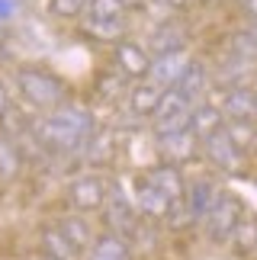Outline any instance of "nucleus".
I'll return each mask as SVG.
<instances>
[{"instance_id": "nucleus-17", "label": "nucleus", "mask_w": 257, "mask_h": 260, "mask_svg": "<svg viewBox=\"0 0 257 260\" xmlns=\"http://www.w3.org/2000/svg\"><path fill=\"white\" fill-rule=\"evenodd\" d=\"M135 206L142 209L148 218H167V212H171V206H174V199H167L161 189H154V186L145 180V183L138 186V199H135Z\"/></svg>"}, {"instance_id": "nucleus-26", "label": "nucleus", "mask_w": 257, "mask_h": 260, "mask_svg": "<svg viewBox=\"0 0 257 260\" xmlns=\"http://www.w3.org/2000/svg\"><path fill=\"white\" fill-rule=\"evenodd\" d=\"M225 132H229V138L238 148H248L254 145V138H257V128H254V122H232V125H225Z\"/></svg>"}, {"instance_id": "nucleus-33", "label": "nucleus", "mask_w": 257, "mask_h": 260, "mask_svg": "<svg viewBox=\"0 0 257 260\" xmlns=\"http://www.w3.org/2000/svg\"><path fill=\"white\" fill-rule=\"evenodd\" d=\"M7 45V32H4V26H0V48Z\"/></svg>"}, {"instance_id": "nucleus-25", "label": "nucleus", "mask_w": 257, "mask_h": 260, "mask_svg": "<svg viewBox=\"0 0 257 260\" xmlns=\"http://www.w3.org/2000/svg\"><path fill=\"white\" fill-rule=\"evenodd\" d=\"M229 52L235 58H257V36L254 32H235L229 42Z\"/></svg>"}, {"instance_id": "nucleus-39", "label": "nucleus", "mask_w": 257, "mask_h": 260, "mask_svg": "<svg viewBox=\"0 0 257 260\" xmlns=\"http://www.w3.org/2000/svg\"><path fill=\"white\" fill-rule=\"evenodd\" d=\"M48 260H52V257H48Z\"/></svg>"}, {"instance_id": "nucleus-8", "label": "nucleus", "mask_w": 257, "mask_h": 260, "mask_svg": "<svg viewBox=\"0 0 257 260\" xmlns=\"http://www.w3.org/2000/svg\"><path fill=\"white\" fill-rule=\"evenodd\" d=\"M116 64H119V71L125 77H132V81H138V77H148V68H151V55L145 52L138 42H132V39H119L116 42Z\"/></svg>"}, {"instance_id": "nucleus-21", "label": "nucleus", "mask_w": 257, "mask_h": 260, "mask_svg": "<svg viewBox=\"0 0 257 260\" xmlns=\"http://www.w3.org/2000/svg\"><path fill=\"white\" fill-rule=\"evenodd\" d=\"M229 241L235 244V251H238L241 257H251L254 244H257V222H254V218H241V222L235 225V232H232Z\"/></svg>"}, {"instance_id": "nucleus-18", "label": "nucleus", "mask_w": 257, "mask_h": 260, "mask_svg": "<svg viewBox=\"0 0 257 260\" xmlns=\"http://www.w3.org/2000/svg\"><path fill=\"white\" fill-rule=\"evenodd\" d=\"M206 84H209V74H206V68H203V61H186L183 64V71H180V77H177V90H180L183 96H190V100H196V96H203L206 93Z\"/></svg>"}, {"instance_id": "nucleus-2", "label": "nucleus", "mask_w": 257, "mask_h": 260, "mask_svg": "<svg viewBox=\"0 0 257 260\" xmlns=\"http://www.w3.org/2000/svg\"><path fill=\"white\" fill-rule=\"evenodd\" d=\"M16 84H19V93H23V100L29 106L36 109H58L65 103L68 96V87L58 74L45 71V68H23V71L16 74Z\"/></svg>"}, {"instance_id": "nucleus-7", "label": "nucleus", "mask_w": 257, "mask_h": 260, "mask_svg": "<svg viewBox=\"0 0 257 260\" xmlns=\"http://www.w3.org/2000/svg\"><path fill=\"white\" fill-rule=\"evenodd\" d=\"M103 209H106V222H110L113 235L125 238V235H132V232H135V212H132V206H128V199L122 196V189H119V186H110Z\"/></svg>"}, {"instance_id": "nucleus-13", "label": "nucleus", "mask_w": 257, "mask_h": 260, "mask_svg": "<svg viewBox=\"0 0 257 260\" xmlns=\"http://www.w3.org/2000/svg\"><path fill=\"white\" fill-rule=\"evenodd\" d=\"M148 183H151L154 189H161L167 199H183V193H186V180H183V174H180L177 164L154 167V171L148 174Z\"/></svg>"}, {"instance_id": "nucleus-37", "label": "nucleus", "mask_w": 257, "mask_h": 260, "mask_svg": "<svg viewBox=\"0 0 257 260\" xmlns=\"http://www.w3.org/2000/svg\"><path fill=\"white\" fill-rule=\"evenodd\" d=\"M251 148H254V151H257V138H254V145H251Z\"/></svg>"}, {"instance_id": "nucleus-30", "label": "nucleus", "mask_w": 257, "mask_h": 260, "mask_svg": "<svg viewBox=\"0 0 257 260\" xmlns=\"http://www.w3.org/2000/svg\"><path fill=\"white\" fill-rule=\"evenodd\" d=\"M122 7H128V10H142L145 0H122Z\"/></svg>"}, {"instance_id": "nucleus-23", "label": "nucleus", "mask_w": 257, "mask_h": 260, "mask_svg": "<svg viewBox=\"0 0 257 260\" xmlns=\"http://www.w3.org/2000/svg\"><path fill=\"white\" fill-rule=\"evenodd\" d=\"M42 247L52 260H77V251L65 241V235L58 228H45L42 232Z\"/></svg>"}, {"instance_id": "nucleus-31", "label": "nucleus", "mask_w": 257, "mask_h": 260, "mask_svg": "<svg viewBox=\"0 0 257 260\" xmlns=\"http://www.w3.org/2000/svg\"><path fill=\"white\" fill-rule=\"evenodd\" d=\"M10 106V100H7V90H4V84H0V113Z\"/></svg>"}, {"instance_id": "nucleus-3", "label": "nucleus", "mask_w": 257, "mask_h": 260, "mask_svg": "<svg viewBox=\"0 0 257 260\" xmlns=\"http://www.w3.org/2000/svg\"><path fill=\"white\" fill-rule=\"evenodd\" d=\"M203 218H206V235H209V241L225 244L232 238L235 225L244 218V203L235 193H219V196H215V203L209 206V212H206Z\"/></svg>"}, {"instance_id": "nucleus-4", "label": "nucleus", "mask_w": 257, "mask_h": 260, "mask_svg": "<svg viewBox=\"0 0 257 260\" xmlns=\"http://www.w3.org/2000/svg\"><path fill=\"white\" fill-rule=\"evenodd\" d=\"M193 100L190 96H183L177 87H164L161 90V96H157V103H154V132H171V128H183L186 125V119H190V106Z\"/></svg>"}, {"instance_id": "nucleus-34", "label": "nucleus", "mask_w": 257, "mask_h": 260, "mask_svg": "<svg viewBox=\"0 0 257 260\" xmlns=\"http://www.w3.org/2000/svg\"><path fill=\"white\" fill-rule=\"evenodd\" d=\"M167 4H171V7H183L186 0H167Z\"/></svg>"}, {"instance_id": "nucleus-32", "label": "nucleus", "mask_w": 257, "mask_h": 260, "mask_svg": "<svg viewBox=\"0 0 257 260\" xmlns=\"http://www.w3.org/2000/svg\"><path fill=\"white\" fill-rule=\"evenodd\" d=\"M244 4H248V10H251V16L257 19V0H244Z\"/></svg>"}, {"instance_id": "nucleus-19", "label": "nucleus", "mask_w": 257, "mask_h": 260, "mask_svg": "<svg viewBox=\"0 0 257 260\" xmlns=\"http://www.w3.org/2000/svg\"><path fill=\"white\" fill-rule=\"evenodd\" d=\"M90 260H128V247L119 235H103L93 238L90 244Z\"/></svg>"}, {"instance_id": "nucleus-28", "label": "nucleus", "mask_w": 257, "mask_h": 260, "mask_svg": "<svg viewBox=\"0 0 257 260\" xmlns=\"http://www.w3.org/2000/svg\"><path fill=\"white\" fill-rule=\"evenodd\" d=\"M16 164H19V157L13 151V145H10L7 138H0V177H13Z\"/></svg>"}, {"instance_id": "nucleus-38", "label": "nucleus", "mask_w": 257, "mask_h": 260, "mask_svg": "<svg viewBox=\"0 0 257 260\" xmlns=\"http://www.w3.org/2000/svg\"><path fill=\"white\" fill-rule=\"evenodd\" d=\"M200 4H209V0H200Z\"/></svg>"}, {"instance_id": "nucleus-27", "label": "nucleus", "mask_w": 257, "mask_h": 260, "mask_svg": "<svg viewBox=\"0 0 257 260\" xmlns=\"http://www.w3.org/2000/svg\"><path fill=\"white\" fill-rule=\"evenodd\" d=\"M48 10L61 19H74L87 10V0H48Z\"/></svg>"}, {"instance_id": "nucleus-22", "label": "nucleus", "mask_w": 257, "mask_h": 260, "mask_svg": "<svg viewBox=\"0 0 257 260\" xmlns=\"http://www.w3.org/2000/svg\"><path fill=\"white\" fill-rule=\"evenodd\" d=\"M84 151H87V161H90L93 167H100L106 164L113 157V135L110 132H90V138H87V145H84Z\"/></svg>"}, {"instance_id": "nucleus-11", "label": "nucleus", "mask_w": 257, "mask_h": 260, "mask_svg": "<svg viewBox=\"0 0 257 260\" xmlns=\"http://www.w3.org/2000/svg\"><path fill=\"white\" fill-rule=\"evenodd\" d=\"M157 145H161V151L171 157V164H177V161H186V157L196 154L200 138L183 125V128H171V132H157Z\"/></svg>"}, {"instance_id": "nucleus-35", "label": "nucleus", "mask_w": 257, "mask_h": 260, "mask_svg": "<svg viewBox=\"0 0 257 260\" xmlns=\"http://www.w3.org/2000/svg\"><path fill=\"white\" fill-rule=\"evenodd\" d=\"M251 93H254V103H257V87H254V90H251Z\"/></svg>"}, {"instance_id": "nucleus-12", "label": "nucleus", "mask_w": 257, "mask_h": 260, "mask_svg": "<svg viewBox=\"0 0 257 260\" xmlns=\"http://www.w3.org/2000/svg\"><path fill=\"white\" fill-rule=\"evenodd\" d=\"M183 64H186L183 52L154 55V58H151V68H148V77H151V84H154L157 90L174 87V84H177V77H180V71H183Z\"/></svg>"}, {"instance_id": "nucleus-20", "label": "nucleus", "mask_w": 257, "mask_h": 260, "mask_svg": "<svg viewBox=\"0 0 257 260\" xmlns=\"http://www.w3.org/2000/svg\"><path fill=\"white\" fill-rule=\"evenodd\" d=\"M157 96H161V90H157L154 84H135L132 90H128V109H132L135 116H151Z\"/></svg>"}, {"instance_id": "nucleus-6", "label": "nucleus", "mask_w": 257, "mask_h": 260, "mask_svg": "<svg viewBox=\"0 0 257 260\" xmlns=\"http://www.w3.org/2000/svg\"><path fill=\"white\" fill-rule=\"evenodd\" d=\"M106 193H110L106 180H100L97 174H87V177H77L71 183L68 199H71V206L77 209V212H97V209H103Z\"/></svg>"}, {"instance_id": "nucleus-15", "label": "nucleus", "mask_w": 257, "mask_h": 260, "mask_svg": "<svg viewBox=\"0 0 257 260\" xmlns=\"http://www.w3.org/2000/svg\"><path fill=\"white\" fill-rule=\"evenodd\" d=\"M215 196H219V189H215L209 180H196V183L186 186L183 203H186V209H190V218H203L206 212H209V206L215 203Z\"/></svg>"}, {"instance_id": "nucleus-1", "label": "nucleus", "mask_w": 257, "mask_h": 260, "mask_svg": "<svg viewBox=\"0 0 257 260\" xmlns=\"http://www.w3.org/2000/svg\"><path fill=\"white\" fill-rule=\"evenodd\" d=\"M90 132H93V116L84 106H74V103H61L33 128L39 145L45 151H58V154L81 151L87 145V138H90Z\"/></svg>"}, {"instance_id": "nucleus-9", "label": "nucleus", "mask_w": 257, "mask_h": 260, "mask_svg": "<svg viewBox=\"0 0 257 260\" xmlns=\"http://www.w3.org/2000/svg\"><path fill=\"white\" fill-rule=\"evenodd\" d=\"M186 42H190V36H186V26L177 23V19H167V23H161V26L151 32V39H148V52H154V55L183 52Z\"/></svg>"}, {"instance_id": "nucleus-14", "label": "nucleus", "mask_w": 257, "mask_h": 260, "mask_svg": "<svg viewBox=\"0 0 257 260\" xmlns=\"http://www.w3.org/2000/svg\"><path fill=\"white\" fill-rule=\"evenodd\" d=\"M225 109L222 113L232 119V122H254L257 119V103H254V93L251 90H244V87H235L225 93Z\"/></svg>"}, {"instance_id": "nucleus-36", "label": "nucleus", "mask_w": 257, "mask_h": 260, "mask_svg": "<svg viewBox=\"0 0 257 260\" xmlns=\"http://www.w3.org/2000/svg\"><path fill=\"white\" fill-rule=\"evenodd\" d=\"M251 257H254V260H257V244H254V254H251Z\"/></svg>"}, {"instance_id": "nucleus-10", "label": "nucleus", "mask_w": 257, "mask_h": 260, "mask_svg": "<svg viewBox=\"0 0 257 260\" xmlns=\"http://www.w3.org/2000/svg\"><path fill=\"white\" fill-rule=\"evenodd\" d=\"M186 128L200 138H209L215 132H222L225 128V113H222V106H215V103H200V106H193L190 109V119H186Z\"/></svg>"}, {"instance_id": "nucleus-29", "label": "nucleus", "mask_w": 257, "mask_h": 260, "mask_svg": "<svg viewBox=\"0 0 257 260\" xmlns=\"http://www.w3.org/2000/svg\"><path fill=\"white\" fill-rule=\"evenodd\" d=\"M93 32L103 39H116V36H122V19H116V23H93Z\"/></svg>"}, {"instance_id": "nucleus-16", "label": "nucleus", "mask_w": 257, "mask_h": 260, "mask_svg": "<svg viewBox=\"0 0 257 260\" xmlns=\"http://www.w3.org/2000/svg\"><path fill=\"white\" fill-rule=\"evenodd\" d=\"M58 232L65 235V241L71 244L77 254L90 251L93 232H90V225H87V218H81V215H68V218H61V222H58Z\"/></svg>"}, {"instance_id": "nucleus-24", "label": "nucleus", "mask_w": 257, "mask_h": 260, "mask_svg": "<svg viewBox=\"0 0 257 260\" xmlns=\"http://www.w3.org/2000/svg\"><path fill=\"white\" fill-rule=\"evenodd\" d=\"M90 10V23H116L122 19V0H87Z\"/></svg>"}, {"instance_id": "nucleus-5", "label": "nucleus", "mask_w": 257, "mask_h": 260, "mask_svg": "<svg viewBox=\"0 0 257 260\" xmlns=\"http://www.w3.org/2000/svg\"><path fill=\"white\" fill-rule=\"evenodd\" d=\"M203 154H206V161H212L219 171H225V174H238L241 167H244V148H238L229 138V132H215V135H209V138H203Z\"/></svg>"}]
</instances>
